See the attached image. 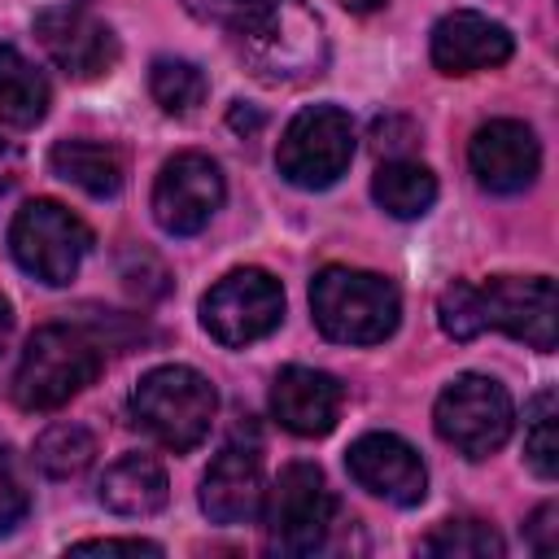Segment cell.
I'll list each match as a JSON object with an SVG mask.
<instances>
[{
	"mask_svg": "<svg viewBox=\"0 0 559 559\" xmlns=\"http://www.w3.org/2000/svg\"><path fill=\"white\" fill-rule=\"evenodd\" d=\"M310 314H314V328L328 341L376 345V341L393 336V328L402 319V297L376 271L323 266L310 280Z\"/></svg>",
	"mask_w": 559,
	"mask_h": 559,
	"instance_id": "3957f363",
	"label": "cell"
},
{
	"mask_svg": "<svg viewBox=\"0 0 559 559\" xmlns=\"http://www.w3.org/2000/svg\"><path fill=\"white\" fill-rule=\"evenodd\" d=\"M48 166L57 179L83 188L87 197H118L127 179L122 153L100 140H57L48 153Z\"/></svg>",
	"mask_w": 559,
	"mask_h": 559,
	"instance_id": "d6986e66",
	"label": "cell"
},
{
	"mask_svg": "<svg viewBox=\"0 0 559 559\" xmlns=\"http://www.w3.org/2000/svg\"><path fill=\"white\" fill-rule=\"evenodd\" d=\"M341 9H349V13H376L384 0H336Z\"/></svg>",
	"mask_w": 559,
	"mask_h": 559,
	"instance_id": "836d02e7",
	"label": "cell"
},
{
	"mask_svg": "<svg viewBox=\"0 0 559 559\" xmlns=\"http://www.w3.org/2000/svg\"><path fill=\"white\" fill-rule=\"evenodd\" d=\"M524 537H528V546L537 555H550L559 546V511H555V502H546V507L533 511V520L524 524Z\"/></svg>",
	"mask_w": 559,
	"mask_h": 559,
	"instance_id": "f1b7e54d",
	"label": "cell"
},
{
	"mask_svg": "<svg viewBox=\"0 0 559 559\" xmlns=\"http://www.w3.org/2000/svg\"><path fill=\"white\" fill-rule=\"evenodd\" d=\"M467 166H472V175L485 192L511 197V192H524L537 179L542 144H537L533 127H524L515 118H493V122L476 127V135L467 144Z\"/></svg>",
	"mask_w": 559,
	"mask_h": 559,
	"instance_id": "4fadbf2b",
	"label": "cell"
},
{
	"mask_svg": "<svg viewBox=\"0 0 559 559\" xmlns=\"http://www.w3.org/2000/svg\"><path fill=\"white\" fill-rule=\"evenodd\" d=\"M419 140V131L406 118H376L371 127V148L389 162V157H406V148Z\"/></svg>",
	"mask_w": 559,
	"mask_h": 559,
	"instance_id": "4316f807",
	"label": "cell"
},
{
	"mask_svg": "<svg viewBox=\"0 0 559 559\" xmlns=\"http://www.w3.org/2000/svg\"><path fill=\"white\" fill-rule=\"evenodd\" d=\"M201 511L214 524H253L266 502L262 459L253 445H223L201 476Z\"/></svg>",
	"mask_w": 559,
	"mask_h": 559,
	"instance_id": "9a60e30c",
	"label": "cell"
},
{
	"mask_svg": "<svg viewBox=\"0 0 559 559\" xmlns=\"http://www.w3.org/2000/svg\"><path fill=\"white\" fill-rule=\"evenodd\" d=\"M48 79L35 70L31 57H22L13 44H0V118L13 127H35L48 114Z\"/></svg>",
	"mask_w": 559,
	"mask_h": 559,
	"instance_id": "44dd1931",
	"label": "cell"
},
{
	"mask_svg": "<svg viewBox=\"0 0 559 559\" xmlns=\"http://www.w3.org/2000/svg\"><path fill=\"white\" fill-rule=\"evenodd\" d=\"M258 122H262V118H258L253 109H245V100H236V105H231V127H236V131H253Z\"/></svg>",
	"mask_w": 559,
	"mask_h": 559,
	"instance_id": "1f68e13d",
	"label": "cell"
},
{
	"mask_svg": "<svg viewBox=\"0 0 559 559\" xmlns=\"http://www.w3.org/2000/svg\"><path fill=\"white\" fill-rule=\"evenodd\" d=\"M74 555H162L157 542H144V537H87V542H74L70 546Z\"/></svg>",
	"mask_w": 559,
	"mask_h": 559,
	"instance_id": "83f0119b",
	"label": "cell"
},
{
	"mask_svg": "<svg viewBox=\"0 0 559 559\" xmlns=\"http://www.w3.org/2000/svg\"><path fill=\"white\" fill-rule=\"evenodd\" d=\"M432 424L445 445H454L467 459H485L511 437L515 406H511V393L493 376L467 371V376H454L437 393Z\"/></svg>",
	"mask_w": 559,
	"mask_h": 559,
	"instance_id": "9c48e42d",
	"label": "cell"
},
{
	"mask_svg": "<svg viewBox=\"0 0 559 559\" xmlns=\"http://www.w3.org/2000/svg\"><path fill=\"white\" fill-rule=\"evenodd\" d=\"M266 542L280 555H314L336 528V498L314 463H288L262 502Z\"/></svg>",
	"mask_w": 559,
	"mask_h": 559,
	"instance_id": "52a82bcc",
	"label": "cell"
},
{
	"mask_svg": "<svg viewBox=\"0 0 559 559\" xmlns=\"http://www.w3.org/2000/svg\"><path fill=\"white\" fill-rule=\"evenodd\" d=\"M100 371V345L83 328L48 323L31 332L17 371H13V397L22 411H57L74 393H83Z\"/></svg>",
	"mask_w": 559,
	"mask_h": 559,
	"instance_id": "5b68a950",
	"label": "cell"
},
{
	"mask_svg": "<svg viewBox=\"0 0 559 559\" xmlns=\"http://www.w3.org/2000/svg\"><path fill=\"white\" fill-rule=\"evenodd\" d=\"M9 336H13V310H9V301L0 297V349L9 345Z\"/></svg>",
	"mask_w": 559,
	"mask_h": 559,
	"instance_id": "d6a6232c",
	"label": "cell"
},
{
	"mask_svg": "<svg viewBox=\"0 0 559 559\" xmlns=\"http://www.w3.org/2000/svg\"><path fill=\"white\" fill-rule=\"evenodd\" d=\"M26 511H31V493H26V485H22L9 450H0V537L13 533L26 520Z\"/></svg>",
	"mask_w": 559,
	"mask_h": 559,
	"instance_id": "484cf974",
	"label": "cell"
},
{
	"mask_svg": "<svg viewBox=\"0 0 559 559\" xmlns=\"http://www.w3.org/2000/svg\"><path fill=\"white\" fill-rule=\"evenodd\" d=\"M371 197L393 218H424L437 201V175L415 157H389L371 179Z\"/></svg>",
	"mask_w": 559,
	"mask_h": 559,
	"instance_id": "ffe728a7",
	"label": "cell"
},
{
	"mask_svg": "<svg viewBox=\"0 0 559 559\" xmlns=\"http://www.w3.org/2000/svg\"><path fill=\"white\" fill-rule=\"evenodd\" d=\"M419 550L441 559H498L507 546L485 520H445L419 542Z\"/></svg>",
	"mask_w": 559,
	"mask_h": 559,
	"instance_id": "d4e9b609",
	"label": "cell"
},
{
	"mask_svg": "<svg viewBox=\"0 0 559 559\" xmlns=\"http://www.w3.org/2000/svg\"><path fill=\"white\" fill-rule=\"evenodd\" d=\"M341 384L314 367H284L271 384V415L293 437H328L341 419Z\"/></svg>",
	"mask_w": 559,
	"mask_h": 559,
	"instance_id": "e0dca14e",
	"label": "cell"
},
{
	"mask_svg": "<svg viewBox=\"0 0 559 559\" xmlns=\"http://www.w3.org/2000/svg\"><path fill=\"white\" fill-rule=\"evenodd\" d=\"M223 197H227V183H223V170H218L214 157H205V153H175L157 170L153 218L170 236H197L218 214Z\"/></svg>",
	"mask_w": 559,
	"mask_h": 559,
	"instance_id": "8fae6325",
	"label": "cell"
},
{
	"mask_svg": "<svg viewBox=\"0 0 559 559\" xmlns=\"http://www.w3.org/2000/svg\"><path fill=\"white\" fill-rule=\"evenodd\" d=\"M354 157V122L336 105H306L280 135L275 166L293 188H332Z\"/></svg>",
	"mask_w": 559,
	"mask_h": 559,
	"instance_id": "ba28073f",
	"label": "cell"
},
{
	"mask_svg": "<svg viewBox=\"0 0 559 559\" xmlns=\"http://www.w3.org/2000/svg\"><path fill=\"white\" fill-rule=\"evenodd\" d=\"M437 323L450 341H476L485 332H507L528 349H555L559 341V297L550 275H493L485 284L454 280L437 297Z\"/></svg>",
	"mask_w": 559,
	"mask_h": 559,
	"instance_id": "6da1fadb",
	"label": "cell"
},
{
	"mask_svg": "<svg viewBox=\"0 0 559 559\" xmlns=\"http://www.w3.org/2000/svg\"><path fill=\"white\" fill-rule=\"evenodd\" d=\"M515 39L502 22L476 13V9H454L432 26L428 52L432 66L441 74H476V70H493L511 57Z\"/></svg>",
	"mask_w": 559,
	"mask_h": 559,
	"instance_id": "2e32d148",
	"label": "cell"
},
{
	"mask_svg": "<svg viewBox=\"0 0 559 559\" xmlns=\"http://www.w3.org/2000/svg\"><path fill=\"white\" fill-rule=\"evenodd\" d=\"M345 467L358 480V489H367V493H376L393 507H415L428 493L424 459L415 454V445H406L393 432H362L349 445Z\"/></svg>",
	"mask_w": 559,
	"mask_h": 559,
	"instance_id": "5bb4252c",
	"label": "cell"
},
{
	"mask_svg": "<svg viewBox=\"0 0 559 559\" xmlns=\"http://www.w3.org/2000/svg\"><path fill=\"white\" fill-rule=\"evenodd\" d=\"M280 319H284V288L262 266L227 271L201 297V328L227 349H245V345L271 336L280 328Z\"/></svg>",
	"mask_w": 559,
	"mask_h": 559,
	"instance_id": "30bf717a",
	"label": "cell"
},
{
	"mask_svg": "<svg viewBox=\"0 0 559 559\" xmlns=\"http://www.w3.org/2000/svg\"><path fill=\"white\" fill-rule=\"evenodd\" d=\"M35 39H39V48L48 52V61H52L61 74L79 79V83L109 74L114 61H118V39H114V31H109L96 13L79 9V4L39 9V13H35Z\"/></svg>",
	"mask_w": 559,
	"mask_h": 559,
	"instance_id": "7c38bea8",
	"label": "cell"
},
{
	"mask_svg": "<svg viewBox=\"0 0 559 559\" xmlns=\"http://www.w3.org/2000/svg\"><path fill=\"white\" fill-rule=\"evenodd\" d=\"M183 9H188L197 22H218V26H227L231 13L240 9V0H183Z\"/></svg>",
	"mask_w": 559,
	"mask_h": 559,
	"instance_id": "f546056e",
	"label": "cell"
},
{
	"mask_svg": "<svg viewBox=\"0 0 559 559\" xmlns=\"http://www.w3.org/2000/svg\"><path fill=\"white\" fill-rule=\"evenodd\" d=\"M170 498V480H166V467L148 454H122L105 467L100 476V502L114 511V515H153L162 511Z\"/></svg>",
	"mask_w": 559,
	"mask_h": 559,
	"instance_id": "ac0fdd59",
	"label": "cell"
},
{
	"mask_svg": "<svg viewBox=\"0 0 559 559\" xmlns=\"http://www.w3.org/2000/svg\"><path fill=\"white\" fill-rule=\"evenodd\" d=\"M9 249H13V262L35 275L39 284L48 288H61L79 275L87 249H92V231L79 214H70L61 201H26L13 223H9Z\"/></svg>",
	"mask_w": 559,
	"mask_h": 559,
	"instance_id": "8992f818",
	"label": "cell"
},
{
	"mask_svg": "<svg viewBox=\"0 0 559 559\" xmlns=\"http://www.w3.org/2000/svg\"><path fill=\"white\" fill-rule=\"evenodd\" d=\"M96 459V437L83 424H52L35 437V467L52 480H70L87 472Z\"/></svg>",
	"mask_w": 559,
	"mask_h": 559,
	"instance_id": "7402d4cb",
	"label": "cell"
},
{
	"mask_svg": "<svg viewBox=\"0 0 559 559\" xmlns=\"http://www.w3.org/2000/svg\"><path fill=\"white\" fill-rule=\"evenodd\" d=\"M17 175H22V148H17L13 140H4V135H0V197H9V192H13Z\"/></svg>",
	"mask_w": 559,
	"mask_h": 559,
	"instance_id": "4dcf8cb0",
	"label": "cell"
},
{
	"mask_svg": "<svg viewBox=\"0 0 559 559\" xmlns=\"http://www.w3.org/2000/svg\"><path fill=\"white\" fill-rule=\"evenodd\" d=\"M555 419H559L555 389L533 393V402L524 406V459L542 480L559 476V428H555Z\"/></svg>",
	"mask_w": 559,
	"mask_h": 559,
	"instance_id": "cb8c5ba5",
	"label": "cell"
},
{
	"mask_svg": "<svg viewBox=\"0 0 559 559\" xmlns=\"http://www.w3.org/2000/svg\"><path fill=\"white\" fill-rule=\"evenodd\" d=\"M148 92H153V100H157L166 114L188 118V114H197V105L205 100L210 83H205V74H201L192 61H183V57H157V61L148 66Z\"/></svg>",
	"mask_w": 559,
	"mask_h": 559,
	"instance_id": "603a6c76",
	"label": "cell"
},
{
	"mask_svg": "<svg viewBox=\"0 0 559 559\" xmlns=\"http://www.w3.org/2000/svg\"><path fill=\"white\" fill-rule=\"evenodd\" d=\"M218 411V393L214 384L183 362H166L140 376L135 393H131V415L135 424L166 450L183 454L192 445L205 441L210 424Z\"/></svg>",
	"mask_w": 559,
	"mask_h": 559,
	"instance_id": "277c9868",
	"label": "cell"
},
{
	"mask_svg": "<svg viewBox=\"0 0 559 559\" xmlns=\"http://www.w3.org/2000/svg\"><path fill=\"white\" fill-rule=\"evenodd\" d=\"M227 26L245 66L262 83H301L323 74L328 35L319 13L301 0H240Z\"/></svg>",
	"mask_w": 559,
	"mask_h": 559,
	"instance_id": "7a4b0ae2",
	"label": "cell"
}]
</instances>
